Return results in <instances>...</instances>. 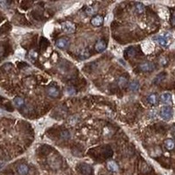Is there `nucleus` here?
Returning <instances> with one entry per match:
<instances>
[{
    "instance_id": "obj_1",
    "label": "nucleus",
    "mask_w": 175,
    "mask_h": 175,
    "mask_svg": "<svg viewBox=\"0 0 175 175\" xmlns=\"http://www.w3.org/2000/svg\"><path fill=\"white\" fill-rule=\"evenodd\" d=\"M171 35L170 34H165V35H158V36H154L152 39L156 41L158 44L161 47H167L169 46V44L171 43Z\"/></svg>"
},
{
    "instance_id": "obj_2",
    "label": "nucleus",
    "mask_w": 175,
    "mask_h": 175,
    "mask_svg": "<svg viewBox=\"0 0 175 175\" xmlns=\"http://www.w3.org/2000/svg\"><path fill=\"white\" fill-rule=\"evenodd\" d=\"M159 116L164 120H170L173 116V110L170 106H164L160 109Z\"/></svg>"
},
{
    "instance_id": "obj_3",
    "label": "nucleus",
    "mask_w": 175,
    "mask_h": 175,
    "mask_svg": "<svg viewBox=\"0 0 175 175\" xmlns=\"http://www.w3.org/2000/svg\"><path fill=\"white\" fill-rule=\"evenodd\" d=\"M61 28L67 33H73L75 31L74 24L70 21H65V22L61 23Z\"/></svg>"
},
{
    "instance_id": "obj_4",
    "label": "nucleus",
    "mask_w": 175,
    "mask_h": 175,
    "mask_svg": "<svg viewBox=\"0 0 175 175\" xmlns=\"http://www.w3.org/2000/svg\"><path fill=\"white\" fill-rule=\"evenodd\" d=\"M79 171L83 175H91L93 172L92 167L88 164H80L79 165Z\"/></svg>"
},
{
    "instance_id": "obj_5",
    "label": "nucleus",
    "mask_w": 175,
    "mask_h": 175,
    "mask_svg": "<svg viewBox=\"0 0 175 175\" xmlns=\"http://www.w3.org/2000/svg\"><path fill=\"white\" fill-rule=\"evenodd\" d=\"M69 46V40L67 38H60L56 40V47L60 49H67Z\"/></svg>"
},
{
    "instance_id": "obj_6",
    "label": "nucleus",
    "mask_w": 175,
    "mask_h": 175,
    "mask_svg": "<svg viewBox=\"0 0 175 175\" xmlns=\"http://www.w3.org/2000/svg\"><path fill=\"white\" fill-rule=\"evenodd\" d=\"M139 68L144 72H152L155 69V65L152 62H143L139 65Z\"/></svg>"
},
{
    "instance_id": "obj_7",
    "label": "nucleus",
    "mask_w": 175,
    "mask_h": 175,
    "mask_svg": "<svg viewBox=\"0 0 175 175\" xmlns=\"http://www.w3.org/2000/svg\"><path fill=\"white\" fill-rule=\"evenodd\" d=\"M106 48H107V44H106V42H105L103 39L98 40V41L96 43V45H95V49H96V51L98 52V53L103 52V51L106 49Z\"/></svg>"
},
{
    "instance_id": "obj_8",
    "label": "nucleus",
    "mask_w": 175,
    "mask_h": 175,
    "mask_svg": "<svg viewBox=\"0 0 175 175\" xmlns=\"http://www.w3.org/2000/svg\"><path fill=\"white\" fill-rule=\"evenodd\" d=\"M47 92H48V95L49 96L54 97V98H56V97H58L60 96V90L57 89L56 87H54V86L49 87L48 89V90H47Z\"/></svg>"
},
{
    "instance_id": "obj_9",
    "label": "nucleus",
    "mask_w": 175,
    "mask_h": 175,
    "mask_svg": "<svg viewBox=\"0 0 175 175\" xmlns=\"http://www.w3.org/2000/svg\"><path fill=\"white\" fill-rule=\"evenodd\" d=\"M172 96L170 93H164L160 96V101L164 104H170L172 103Z\"/></svg>"
},
{
    "instance_id": "obj_10",
    "label": "nucleus",
    "mask_w": 175,
    "mask_h": 175,
    "mask_svg": "<svg viewBox=\"0 0 175 175\" xmlns=\"http://www.w3.org/2000/svg\"><path fill=\"white\" fill-rule=\"evenodd\" d=\"M103 22H104V19L103 16H100V15H96L91 19V24L95 26H100L103 24Z\"/></svg>"
},
{
    "instance_id": "obj_11",
    "label": "nucleus",
    "mask_w": 175,
    "mask_h": 175,
    "mask_svg": "<svg viewBox=\"0 0 175 175\" xmlns=\"http://www.w3.org/2000/svg\"><path fill=\"white\" fill-rule=\"evenodd\" d=\"M107 168L110 172H116L118 171L119 167H118V165L116 164V161L114 160H110V161H108L107 162Z\"/></svg>"
},
{
    "instance_id": "obj_12",
    "label": "nucleus",
    "mask_w": 175,
    "mask_h": 175,
    "mask_svg": "<svg viewBox=\"0 0 175 175\" xmlns=\"http://www.w3.org/2000/svg\"><path fill=\"white\" fill-rule=\"evenodd\" d=\"M18 173L19 175H27L29 172V167L25 164H21L18 166Z\"/></svg>"
},
{
    "instance_id": "obj_13",
    "label": "nucleus",
    "mask_w": 175,
    "mask_h": 175,
    "mask_svg": "<svg viewBox=\"0 0 175 175\" xmlns=\"http://www.w3.org/2000/svg\"><path fill=\"white\" fill-rule=\"evenodd\" d=\"M147 101L152 105H157L158 103V96L157 94H154V93L150 94L147 97Z\"/></svg>"
},
{
    "instance_id": "obj_14",
    "label": "nucleus",
    "mask_w": 175,
    "mask_h": 175,
    "mask_svg": "<svg viewBox=\"0 0 175 175\" xmlns=\"http://www.w3.org/2000/svg\"><path fill=\"white\" fill-rule=\"evenodd\" d=\"M117 84L121 89H123L128 85V79L125 76H120L117 79Z\"/></svg>"
},
{
    "instance_id": "obj_15",
    "label": "nucleus",
    "mask_w": 175,
    "mask_h": 175,
    "mask_svg": "<svg viewBox=\"0 0 175 175\" xmlns=\"http://www.w3.org/2000/svg\"><path fill=\"white\" fill-rule=\"evenodd\" d=\"M139 87H140V84H139V82H138V81H136V80L132 81H131V82L129 84V89H130V90H132V91H137V90H138Z\"/></svg>"
},
{
    "instance_id": "obj_16",
    "label": "nucleus",
    "mask_w": 175,
    "mask_h": 175,
    "mask_svg": "<svg viewBox=\"0 0 175 175\" xmlns=\"http://www.w3.org/2000/svg\"><path fill=\"white\" fill-rule=\"evenodd\" d=\"M165 146L167 150L172 151L175 148V142L172 139H166L165 141Z\"/></svg>"
},
{
    "instance_id": "obj_17",
    "label": "nucleus",
    "mask_w": 175,
    "mask_h": 175,
    "mask_svg": "<svg viewBox=\"0 0 175 175\" xmlns=\"http://www.w3.org/2000/svg\"><path fill=\"white\" fill-rule=\"evenodd\" d=\"M14 103H15V105H16L18 108H20V107H23V106H24V104H25V100H24V98L18 96V97H16V98L14 99Z\"/></svg>"
},
{
    "instance_id": "obj_18",
    "label": "nucleus",
    "mask_w": 175,
    "mask_h": 175,
    "mask_svg": "<svg viewBox=\"0 0 175 175\" xmlns=\"http://www.w3.org/2000/svg\"><path fill=\"white\" fill-rule=\"evenodd\" d=\"M135 8H136V12L138 13H139V14L143 13L145 12V6L142 3H136Z\"/></svg>"
},
{
    "instance_id": "obj_19",
    "label": "nucleus",
    "mask_w": 175,
    "mask_h": 175,
    "mask_svg": "<svg viewBox=\"0 0 175 175\" xmlns=\"http://www.w3.org/2000/svg\"><path fill=\"white\" fill-rule=\"evenodd\" d=\"M125 54L130 58H132V57H134L136 55V50L133 48H129L126 49Z\"/></svg>"
},
{
    "instance_id": "obj_20",
    "label": "nucleus",
    "mask_w": 175,
    "mask_h": 175,
    "mask_svg": "<svg viewBox=\"0 0 175 175\" xmlns=\"http://www.w3.org/2000/svg\"><path fill=\"white\" fill-rule=\"evenodd\" d=\"M165 75H166V74H165V73H161V74H159L155 78L154 82H155V83H159V82H161V81L165 79Z\"/></svg>"
},
{
    "instance_id": "obj_21",
    "label": "nucleus",
    "mask_w": 175,
    "mask_h": 175,
    "mask_svg": "<svg viewBox=\"0 0 175 175\" xmlns=\"http://www.w3.org/2000/svg\"><path fill=\"white\" fill-rule=\"evenodd\" d=\"M96 12V7H89L86 10V12L88 13V15H93L95 12Z\"/></svg>"
},
{
    "instance_id": "obj_22",
    "label": "nucleus",
    "mask_w": 175,
    "mask_h": 175,
    "mask_svg": "<svg viewBox=\"0 0 175 175\" xmlns=\"http://www.w3.org/2000/svg\"><path fill=\"white\" fill-rule=\"evenodd\" d=\"M67 93L68 95H74V94H75V90L72 87H69V88H68V89H67Z\"/></svg>"
},
{
    "instance_id": "obj_23",
    "label": "nucleus",
    "mask_w": 175,
    "mask_h": 175,
    "mask_svg": "<svg viewBox=\"0 0 175 175\" xmlns=\"http://www.w3.org/2000/svg\"><path fill=\"white\" fill-rule=\"evenodd\" d=\"M61 135V138H65V139L69 138V133L68 132L67 130H66V131H62Z\"/></svg>"
},
{
    "instance_id": "obj_24",
    "label": "nucleus",
    "mask_w": 175,
    "mask_h": 175,
    "mask_svg": "<svg viewBox=\"0 0 175 175\" xmlns=\"http://www.w3.org/2000/svg\"><path fill=\"white\" fill-rule=\"evenodd\" d=\"M171 24L172 25H175V11L172 12V19H171Z\"/></svg>"
},
{
    "instance_id": "obj_25",
    "label": "nucleus",
    "mask_w": 175,
    "mask_h": 175,
    "mask_svg": "<svg viewBox=\"0 0 175 175\" xmlns=\"http://www.w3.org/2000/svg\"><path fill=\"white\" fill-rule=\"evenodd\" d=\"M30 56H31L32 58H33V59H36V58L38 57V54H37L35 51H31V52H30Z\"/></svg>"
},
{
    "instance_id": "obj_26",
    "label": "nucleus",
    "mask_w": 175,
    "mask_h": 175,
    "mask_svg": "<svg viewBox=\"0 0 175 175\" xmlns=\"http://www.w3.org/2000/svg\"><path fill=\"white\" fill-rule=\"evenodd\" d=\"M0 6H1L2 8H7L8 3H7V2H5V1H0Z\"/></svg>"
},
{
    "instance_id": "obj_27",
    "label": "nucleus",
    "mask_w": 175,
    "mask_h": 175,
    "mask_svg": "<svg viewBox=\"0 0 175 175\" xmlns=\"http://www.w3.org/2000/svg\"><path fill=\"white\" fill-rule=\"evenodd\" d=\"M171 134H172L173 137H175V125H173L172 128V130H171Z\"/></svg>"
},
{
    "instance_id": "obj_28",
    "label": "nucleus",
    "mask_w": 175,
    "mask_h": 175,
    "mask_svg": "<svg viewBox=\"0 0 175 175\" xmlns=\"http://www.w3.org/2000/svg\"><path fill=\"white\" fill-rule=\"evenodd\" d=\"M3 54H4V48H3L2 46H0V59H1Z\"/></svg>"
}]
</instances>
